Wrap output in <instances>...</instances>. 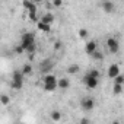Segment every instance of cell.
I'll use <instances>...</instances> for the list:
<instances>
[{
  "label": "cell",
  "instance_id": "13",
  "mask_svg": "<svg viewBox=\"0 0 124 124\" xmlns=\"http://www.w3.org/2000/svg\"><path fill=\"white\" fill-rule=\"evenodd\" d=\"M37 26H38V29H39V31H42V32H50V31H51V25L42 23V22H39V21H38Z\"/></svg>",
  "mask_w": 124,
  "mask_h": 124
},
{
  "label": "cell",
  "instance_id": "27",
  "mask_svg": "<svg viewBox=\"0 0 124 124\" xmlns=\"http://www.w3.org/2000/svg\"><path fill=\"white\" fill-rule=\"evenodd\" d=\"M29 19L31 21H34V22H38L39 19H38V16H37V13H29Z\"/></svg>",
  "mask_w": 124,
  "mask_h": 124
},
{
  "label": "cell",
  "instance_id": "4",
  "mask_svg": "<svg viewBox=\"0 0 124 124\" xmlns=\"http://www.w3.org/2000/svg\"><path fill=\"white\" fill-rule=\"evenodd\" d=\"M82 82L85 83V86H86L88 89H95V88L98 86V83H99V79H95V78L86 75V76L82 79Z\"/></svg>",
  "mask_w": 124,
  "mask_h": 124
},
{
  "label": "cell",
  "instance_id": "6",
  "mask_svg": "<svg viewBox=\"0 0 124 124\" xmlns=\"http://www.w3.org/2000/svg\"><path fill=\"white\" fill-rule=\"evenodd\" d=\"M80 105H82V108H83L85 111H91V109H93V107H95V101H93L92 98L86 96V98H83V99L80 101Z\"/></svg>",
  "mask_w": 124,
  "mask_h": 124
},
{
  "label": "cell",
  "instance_id": "22",
  "mask_svg": "<svg viewBox=\"0 0 124 124\" xmlns=\"http://www.w3.org/2000/svg\"><path fill=\"white\" fill-rule=\"evenodd\" d=\"M92 57H93L95 60H102V58H104V54H102L101 51H98V50H96V51L92 54Z\"/></svg>",
  "mask_w": 124,
  "mask_h": 124
},
{
  "label": "cell",
  "instance_id": "7",
  "mask_svg": "<svg viewBox=\"0 0 124 124\" xmlns=\"http://www.w3.org/2000/svg\"><path fill=\"white\" fill-rule=\"evenodd\" d=\"M118 75H120V66H118V64H111V66L108 67V78L114 79V78H117Z\"/></svg>",
  "mask_w": 124,
  "mask_h": 124
},
{
  "label": "cell",
  "instance_id": "21",
  "mask_svg": "<svg viewBox=\"0 0 124 124\" xmlns=\"http://www.w3.org/2000/svg\"><path fill=\"white\" fill-rule=\"evenodd\" d=\"M57 89V85H44V91L47 92H54Z\"/></svg>",
  "mask_w": 124,
  "mask_h": 124
},
{
  "label": "cell",
  "instance_id": "24",
  "mask_svg": "<svg viewBox=\"0 0 124 124\" xmlns=\"http://www.w3.org/2000/svg\"><path fill=\"white\" fill-rule=\"evenodd\" d=\"M23 51H25V50H23V48L21 47V44H18V45L15 47V53H16V54H22Z\"/></svg>",
  "mask_w": 124,
  "mask_h": 124
},
{
  "label": "cell",
  "instance_id": "10",
  "mask_svg": "<svg viewBox=\"0 0 124 124\" xmlns=\"http://www.w3.org/2000/svg\"><path fill=\"white\" fill-rule=\"evenodd\" d=\"M85 51H86V54L92 55V54L96 51V42H95V41H89V42H86V45H85Z\"/></svg>",
  "mask_w": 124,
  "mask_h": 124
},
{
  "label": "cell",
  "instance_id": "11",
  "mask_svg": "<svg viewBox=\"0 0 124 124\" xmlns=\"http://www.w3.org/2000/svg\"><path fill=\"white\" fill-rule=\"evenodd\" d=\"M101 6H102V9H104L107 13H112V12L115 10V5H114L112 2H102Z\"/></svg>",
  "mask_w": 124,
  "mask_h": 124
},
{
  "label": "cell",
  "instance_id": "15",
  "mask_svg": "<svg viewBox=\"0 0 124 124\" xmlns=\"http://www.w3.org/2000/svg\"><path fill=\"white\" fill-rule=\"evenodd\" d=\"M50 117H51V120H53V121H60V120H61V112H60V111H57V109H54V111H51Z\"/></svg>",
  "mask_w": 124,
  "mask_h": 124
},
{
  "label": "cell",
  "instance_id": "3",
  "mask_svg": "<svg viewBox=\"0 0 124 124\" xmlns=\"http://www.w3.org/2000/svg\"><path fill=\"white\" fill-rule=\"evenodd\" d=\"M53 69H54V63H53L50 58H45V60L41 61V64H39V70H41V73H44V75H50Z\"/></svg>",
  "mask_w": 124,
  "mask_h": 124
},
{
  "label": "cell",
  "instance_id": "9",
  "mask_svg": "<svg viewBox=\"0 0 124 124\" xmlns=\"http://www.w3.org/2000/svg\"><path fill=\"white\" fill-rule=\"evenodd\" d=\"M39 22H42V23H47V25H51L53 22H54V15L53 13H44L42 16H41V19H39Z\"/></svg>",
  "mask_w": 124,
  "mask_h": 124
},
{
  "label": "cell",
  "instance_id": "2",
  "mask_svg": "<svg viewBox=\"0 0 124 124\" xmlns=\"http://www.w3.org/2000/svg\"><path fill=\"white\" fill-rule=\"evenodd\" d=\"M32 44H35V35L32 34V32H25L23 35H22V38H21V47L23 48V50H26L29 45H32Z\"/></svg>",
  "mask_w": 124,
  "mask_h": 124
},
{
  "label": "cell",
  "instance_id": "12",
  "mask_svg": "<svg viewBox=\"0 0 124 124\" xmlns=\"http://www.w3.org/2000/svg\"><path fill=\"white\" fill-rule=\"evenodd\" d=\"M69 86H70V82L66 78H61V79L57 80V88H60V89H67Z\"/></svg>",
  "mask_w": 124,
  "mask_h": 124
},
{
  "label": "cell",
  "instance_id": "18",
  "mask_svg": "<svg viewBox=\"0 0 124 124\" xmlns=\"http://www.w3.org/2000/svg\"><path fill=\"white\" fill-rule=\"evenodd\" d=\"M78 35H79L80 38H86V37L89 35V31H88V29H85V28H82V29H79V31H78Z\"/></svg>",
  "mask_w": 124,
  "mask_h": 124
},
{
  "label": "cell",
  "instance_id": "23",
  "mask_svg": "<svg viewBox=\"0 0 124 124\" xmlns=\"http://www.w3.org/2000/svg\"><path fill=\"white\" fill-rule=\"evenodd\" d=\"M112 92H114L115 95H120V93L123 92V86H120V85H114V88H112Z\"/></svg>",
  "mask_w": 124,
  "mask_h": 124
},
{
  "label": "cell",
  "instance_id": "14",
  "mask_svg": "<svg viewBox=\"0 0 124 124\" xmlns=\"http://www.w3.org/2000/svg\"><path fill=\"white\" fill-rule=\"evenodd\" d=\"M21 73H22L23 76H28V75H31V73H32V66H31L29 63H26V64H23V67H22V70H21Z\"/></svg>",
  "mask_w": 124,
  "mask_h": 124
},
{
  "label": "cell",
  "instance_id": "8",
  "mask_svg": "<svg viewBox=\"0 0 124 124\" xmlns=\"http://www.w3.org/2000/svg\"><path fill=\"white\" fill-rule=\"evenodd\" d=\"M57 78L53 75V73H50V75H45L44 78H42V83L44 85H57Z\"/></svg>",
  "mask_w": 124,
  "mask_h": 124
},
{
  "label": "cell",
  "instance_id": "28",
  "mask_svg": "<svg viewBox=\"0 0 124 124\" xmlns=\"http://www.w3.org/2000/svg\"><path fill=\"white\" fill-rule=\"evenodd\" d=\"M79 124H91V121H89V118H82L79 121Z\"/></svg>",
  "mask_w": 124,
  "mask_h": 124
},
{
  "label": "cell",
  "instance_id": "16",
  "mask_svg": "<svg viewBox=\"0 0 124 124\" xmlns=\"http://www.w3.org/2000/svg\"><path fill=\"white\" fill-rule=\"evenodd\" d=\"M79 70H80V67H79L78 64H72V66L67 67V73H70V75H75V73H78Z\"/></svg>",
  "mask_w": 124,
  "mask_h": 124
},
{
  "label": "cell",
  "instance_id": "19",
  "mask_svg": "<svg viewBox=\"0 0 124 124\" xmlns=\"http://www.w3.org/2000/svg\"><path fill=\"white\" fill-rule=\"evenodd\" d=\"M89 76H92V78H95V79H99V76H101V72L99 70H96V69H92L89 73H88Z\"/></svg>",
  "mask_w": 124,
  "mask_h": 124
},
{
  "label": "cell",
  "instance_id": "1",
  "mask_svg": "<svg viewBox=\"0 0 124 124\" xmlns=\"http://www.w3.org/2000/svg\"><path fill=\"white\" fill-rule=\"evenodd\" d=\"M22 86H23V75L19 70H16L13 72V76H12V88L15 91H19L22 89Z\"/></svg>",
  "mask_w": 124,
  "mask_h": 124
},
{
  "label": "cell",
  "instance_id": "25",
  "mask_svg": "<svg viewBox=\"0 0 124 124\" xmlns=\"http://www.w3.org/2000/svg\"><path fill=\"white\" fill-rule=\"evenodd\" d=\"M61 47H63L61 41H55V42H54V50H61Z\"/></svg>",
  "mask_w": 124,
  "mask_h": 124
},
{
  "label": "cell",
  "instance_id": "5",
  "mask_svg": "<svg viewBox=\"0 0 124 124\" xmlns=\"http://www.w3.org/2000/svg\"><path fill=\"white\" fill-rule=\"evenodd\" d=\"M107 47H108L109 53H112V54H115V53L120 50V44H118V41H117L115 38H112V37L107 39Z\"/></svg>",
  "mask_w": 124,
  "mask_h": 124
},
{
  "label": "cell",
  "instance_id": "29",
  "mask_svg": "<svg viewBox=\"0 0 124 124\" xmlns=\"http://www.w3.org/2000/svg\"><path fill=\"white\" fill-rule=\"evenodd\" d=\"M112 124H120V123H118V121H114V123H112Z\"/></svg>",
  "mask_w": 124,
  "mask_h": 124
},
{
  "label": "cell",
  "instance_id": "17",
  "mask_svg": "<svg viewBox=\"0 0 124 124\" xmlns=\"http://www.w3.org/2000/svg\"><path fill=\"white\" fill-rule=\"evenodd\" d=\"M0 104H2V105H9L10 104L9 95H2V96H0Z\"/></svg>",
  "mask_w": 124,
  "mask_h": 124
},
{
  "label": "cell",
  "instance_id": "20",
  "mask_svg": "<svg viewBox=\"0 0 124 124\" xmlns=\"http://www.w3.org/2000/svg\"><path fill=\"white\" fill-rule=\"evenodd\" d=\"M123 83H124V78H123L121 75H118L117 78H114V85H120V86H123Z\"/></svg>",
  "mask_w": 124,
  "mask_h": 124
},
{
  "label": "cell",
  "instance_id": "26",
  "mask_svg": "<svg viewBox=\"0 0 124 124\" xmlns=\"http://www.w3.org/2000/svg\"><path fill=\"white\" fill-rule=\"evenodd\" d=\"M61 5H63V2H61V0H54V2L51 3V6H55V8H60Z\"/></svg>",
  "mask_w": 124,
  "mask_h": 124
}]
</instances>
